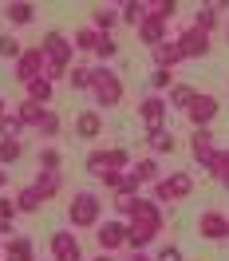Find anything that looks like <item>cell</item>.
<instances>
[{"label": "cell", "mask_w": 229, "mask_h": 261, "mask_svg": "<svg viewBox=\"0 0 229 261\" xmlns=\"http://www.w3.org/2000/svg\"><path fill=\"white\" fill-rule=\"evenodd\" d=\"M40 48H44V56H48V64L71 67V60H75V44H71L64 32H55V28H51V32H44Z\"/></svg>", "instance_id": "obj_5"}, {"label": "cell", "mask_w": 229, "mask_h": 261, "mask_svg": "<svg viewBox=\"0 0 229 261\" xmlns=\"http://www.w3.org/2000/svg\"><path fill=\"white\" fill-rule=\"evenodd\" d=\"M217 111H221V107H217V99H213V95H197L194 107L186 111V119H190V123H194V130H197V127H210L213 119H217Z\"/></svg>", "instance_id": "obj_13"}, {"label": "cell", "mask_w": 229, "mask_h": 261, "mask_svg": "<svg viewBox=\"0 0 229 261\" xmlns=\"http://www.w3.org/2000/svg\"><path fill=\"white\" fill-rule=\"evenodd\" d=\"M138 186H142V182H138V174H134V170H123V182H119V190H127V194H138Z\"/></svg>", "instance_id": "obj_45"}, {"label": "cell", "mask_w": 229, "mask_h": 261, "mask_svg": "<svg viewBox=\"0 0 229 261\" xmlns=\"http://www.w3.org/2000/svg\"><path fill=\"white\" fill-rule=\"evenodd\" d=\"M16 257H32V242L24 233H12L8 245H4V261H16Z\"/></svg>", "instance_id": "obj_28"}, {"label": "cell", "mask_w": 229, "mask_h": 261, "mask_svg": "<svg viewBox=\"0 0 229 261\" xmlns=\"http://www.w3.org/2000/svg\"><path fill=\"white\" fill-rule=\"evenodd\" d=\"M83 166H87V174H103V170H107V150H91V154H87V159H83Z\"/></svg>", "instance_id": "obj_40"}, {"label": "cell", "mask_w": 229, "mask_h": 261, "mask_svg": "<svg viewBox=\"0 0 229 261\" xmlns=\"http://www.w3.org/2000/svg\"><path fill=\"white\" fill-rule=\"evenodd\" d=\"M174 40H178V48H182L186 60H206V56H210V32H202V28H194V24L182 28Z\"/></svg>", "instance_id": "obj_6"}, {"label": "cell", "mask_w": 229, "mask_h": 261, "mask_svg": "<svg viewBox=\"0 0 229 261\" xmlns=\"http://www.w3.org/2000/svg\"><path fill=\"white\" fill-rule=\"evenodd\" d=\"M95 56L103 60V64H107V60H114V56H119V44H114L111 36H99V44H95Z\"/></svg>", "instance_id": "obj_42"}, {"label": "cell", "mask_w": 229, "mask_h": 261, "mask_svg": "<svg viewBox=\"0 0 229 261\" xmlns=\"http://www.w3.org/2000/svg\"><path fill=\"white\" fill-rule=\"evenodd\" d=\"M194 194V174L190 170H170V178H158L154 182V202H186Z\"/></svg>", "instance_id": "obj_3"}, {"label": "cell", "mask_w": 229, "mask_h": 261, "mask_svg": "<svg viewBox=\"0 0 229 261\" xmlns=\"http://www.w3.org/2000/svg\"><path fill=\"white\" fill-rule=\"evenodd\" d=\"M150 60H154V67H162V71H174V67L186 60L178 48V40H166V44H158V48L150 51Z\"/></svg>", "instance_id": "obj_14"}, {"label": "cell", "mask_w": 229, "mask_h": 261, "mask_svg": "<svg viewBox=\"0 0 229 261\" xmlns=\"http://www.w3.org/2000/svg\"><path fill=\"white\" fill-rule=\"evenodd\" d=\"M12 111H16V119L24 123V127H40L44 115H48V107H40V103H32V99H20Z\"/></svg>", "instance_id": "obj_18"}, {"label": "cell", "mask_w": 229, "mask_h": 261, "mask_svg": "<svg viewBox=\"0 0 229 261\" xmlns=\"http://www.w3.org/2000/svg\"><path fill=\"white\" fill-rule=\"evenodd\" d=\"M197 99V87H190V83H174L170 87V99H166V107H178V111H190Z\"/></svg>", "instance_id": "obj_23"}, {"label": "cell", "mask_w": 229, "mask_h": 261, "mask_svg": "<svg viewBox=\"0 0 229 261\" xmlns=\"http://www.w3.org/2000/svg\"><path fill=\"white\" fill-rule=\"evenodd\" d=\"M127 261H154V257H147L142 249H134V253H131V257H127Z\"/></svg>", "instance_id": "obj_48"}, {"label": "cell", "mask_w": 229, "mask_h": 261, "mask_svg": "<svg viewBox=\"0 0 229 261\" xmlns=\"http://www.w3.org/2000/svg\"><path fill=\"white\" fill-rule=\"evenodd\" d=\"M206 170H210L213 178L221 182V178H229V150H217V154H213V163L206 166Z\"/></svg>", "instance_id": "obj_38"}, {"label": "cell", "mask_w": 229, "mask_h": 261, "mask_svg": "<svg viewBox=\"0 0 229 261\" xmlns=\"http://www.w3.org/2000/svg\"><path fill=\"white\" fill-rule=\"evenodd\" d=\"M166 28H170V24H162V20L147 16L142 24H138V40H142V44H147V48L154 51L158 44H166V40H170V36H166Z\"/></svg>", "instance_id": "obj_15"}, {"label": "cell", "mask_w": 229, "mask_h": 261, "mask_svg": "<svg viewBox=\"0 0 229 261\" xmlns=\"http://www.w3.org/2000/svg\"><path fill=\"white\" fill-rule=\"evenodd\" d=\"M95 242L103 253H114L127 245V222H99L95 226Z\"/></svg>", "instance_id": "obj_8"}, {"label": "cell", "mask_w": 229, "mask_h": 261, "mask_svg": "<svg viewBox=\"0 0 229 261\" xmlns=\"http://www.w3.org/2000/svg\"><path fill=\"white\" fill-rule=\"evenodd\" d=\"M20 154H24V143H20V139H0V166L20 163Z\"/></svg>", "instance_id": "obj_30"}, {"label": "cell", "mask_w": 229, "mask_h": 261, "mask_svg": "<svg viewBox=\"0 0 229 261\" xmlns=\"http://www.w3.org/2000/svg\"><path fill=\"white\" fill-rule=\"evenodd\" d=\"M138 198H142V194H127V190H114V202H111V206H114V214H119V218H131V214H134V202H138Z\"/></svg>", "instance_id": "obj_31"}, {"label": "cell", "mask_w": 229, "mask_h": 261, "mask_svg": "<svg viewBox=\"0 0 229 261\" xmlns=\"http://www.w3.org/2000/svg\"><path fill=\"white\" fill-rule=\"evenodd\" d=\"M103 135V115L99 111H79L75 115V139H99Z\"/></svg>", "instance_id": "obj_16"}, {"label": "cell", "mask_w": 229, "mask_h": 261, "mask_svg": "<svg viewBox=\"0 0 229 261\" xmlns=\"http://www.w3.org/2000/svg\"><path fill=\"white\" fill-rule=\"evenodd\" d=\"M4 186H8V170H0V190H4Z\"/></svg>", "instance_id": "obj_50"}, {"label": "cell", "mask_w": 229, "mask_h": 261, "mask_svg": "<svg viewBox=\"0 0 229 261\" xmlns=\"http://www.w3.org/2000/svg\"><path fill=\"white\" fill-rule=\"evenodd\" d=\"M194 28H202V32H213V28H217V12H213L210 4H202L194 12Z\"/></svg>", "instance_id": "obj_35"}, {"label": "cell", "mask_w": 229, "mask_h": 261, "mask_svg": "<svg viewBox=\"0 0 229 261\" xmlns=\"http://www.w3.org/2000/svg\"><path fill=\"white\" fill-rule=\"evenodd\" d=\"M60 166H64V154H60L55 147L40 150V170H60Z\"/></svg>", "instance_id": "obj_41"}, {"label": "cell", "mask_w": 229, "mask_h": 261, "mask_svg": "<svg viewBox=\"0 0 229 261\" xmlns=\"http://www.w3.org/2000/svg\"><path fill=\"white\" fill-rule=\"evenodd\" d=\"M154 261H182V249H178V245H166V249H162Z\"/></svg>", "instance_id": "obj_47"}, {"label": "cell", "mask_w": 229, "mask_h": 261, "mask_svg": "<svg viewBox=\"0 0 229 261\" xmlns=\"http://www.w3.org/2000/svg\"><path fill=\"white\" fill-rule=\"evenodd\" d=\"M131 218H138V222H150V226H166L162 206H158V202H150V198H138V202H134V214H131Z\"/></svg>", "instance_id": "obj_22"}, {"label": "cell", "mask_w": 229, "mask_h": 261, "mask_svg": "<svg viewBox=\"0 0 229 261\" xmlns=\"http://www.w3.org/2000/svg\"><path fill=\"white\" fill-rule=\"evenodd\" d=\"M20 56H24V44H20L12 32H0V60H12V64H16Z\"/></svg>", "instance_id": "obj_29"}, {"label": "cell", "mask_w": 229, "mask_h": 261, "mask_svg": "<svg viewBox=\"0 0 229 261\" xmlns=\"http://www.w3.org/2000/svg\"><path fill=\"white\" fill-rule=\"evenodd\" d=\"M147 143H150V150H154V154H174V150H178V143H174V135H170V130H147Z\"/></svg>", "instance_id": "obj_25"}, {"label": "cell", "mask_w": 229, "mask_h": 261, "mask_svg": "<svg viewBox=\"0 0 229 261\" xmlns=\"http://www.w3.org/2000/svg\"><path fill=\"white\" fill-rule=\"evenodd\" d=\"M162 233V226H150V222H138V218H127V245L131 249H147L154 238Z\"/></svg>", "instance_id": "obj_12"}, {"label": "cell", "mask_w": 229, "mask_h": 261, "mask_svg": "<svg viewBox=\"0 0 229 261\" xmlns=\"http://www.w3.org/2000/svg\"><path fill=\"white\" fill-rule=\"evenodd\" d=\"M131 170L138 174V182H158L162 174H158V163L154 159H138V163H131Z\"/></svg>", "instance_id": "obj_32"}, {"label": "cell", "mask_w": 229, "mask_h": 261, "mask_svg": "<svg viewBox=\"0 0 229 261\" xmlns=\"http://www.w3.org/2000/svg\"><path fill=\"white\" fill-rule=\"evenodd\" d=\"M67 222L75 229H95L103 222V198L91 194V190H79L71 198V206H67Z\"/></svg>", "instance_id": "obj_1"}, {"label": "cell", "mask_w": 229, "mask_h": 261, "mask_svg": "<svg viewBox=\"0 0 229 261\" xmlns=\"http://www.w3.org/2000/svg\"><path fill=\"white\" fill-rule=\"evenodd\" d=\"M20 214V206H16V198H4L0 194V222H12V218H16Z\"/></svg>", "instance_id": "obj_44"}, {"label": "cell", "mask_w": 229, "mask_h": 261, "mask_svg": "<svg viewBox=\"0 0 229 261\" xmlns=\"http://www.w3.org/2000/svg\"><path fill=\"white\" fill-rule=\"evenodd\" d=\"M51 95H55V83H48L44 75L32 80V83H24V99H32V103H40V107H48Z\"/></svg>", "instance_id": "obj_20"}, {"label": "cell", "mask_w": 229, "mask_h": 261, "mask_svg": "<svg viewBox=\"0 0 229 261\" xmlns=\"http://www.w3.org/2000/svg\"><path fill=\"white\" fill-rule=\"evenodd\" d=\"M4 16L12 20L16 28H24V24L36 20V4H28V0H8V4H4Z\"/></svg>", "instance_id": "obj_17"}, {"label": "cell", "mask_w": 229, "mask_h": 261, "mask_svg": "<svg viewBox=\"0 0 229 261\" xmlns=\"http://www.w3.org/2000/svg\"><path fill=\"white\" fill-rule=\"evenodd\" d=\"M91 261H119L114 253H99V257H91Z\"/></svg>", "instance_id": "obj_49"}, {"label": "cell", "mask_w": 229, "mask_h": 261, "mask_svg": "<svg viewBox=\"0 0 229 261\" xmlns=\"http://www.w3.org/2000/svg\"><path fill=\"white\" fill-rule=\"evenodd\" d=\"M150 87H154V95H162L174 87V71H162V67H154V75H150Z\"/></svg>", "instance_id": "obj_39"}, {"label": "cell", "mask_w": 229, "mask_h": 261, "mask_svg": "<svg viewBox=\"0 0 229 261\" xmlns=\"http://www.w3.org/2000/svg\"><path fill=\"white\" fill-rule=\"evenodd\" d=\"M20 130H24V123L16 119V111H8L0 119V139H20Z\"/></svg>", "instance_id": "obj_37"}, {"label": "cell", "mask_w": 229, "mask_h": 261, "mask_svg": "<svg viewBox=\"0 0 229 261\" xmlns=\"http://www.w3.org/2000/svg\"><path fill=\"white\" fill-rule=\"evenodd\" d=\"M44 67H48V56H44L40 44H32V48H24V56L12 64V75H16V83L24 87V83L40 80V75H44Z\"/></svg>", "instance_id": "obj_4"}, {"label": "cell", "mask_w": 229, "mask_h": 261, "mask_svg": "<svg viewBox=\"0 0 229 261\" xmlns=\"http://www.w3.org/2000/svg\"><path fill=\"white\" fill-rule=\"evenodd\" d=\"M107 170H131V150L127 147H111L107 150Z\"/></svg>", "instance_id": "obj_34"}, {"label": "cell", "mask_w": 229, "mask_h": 261, "mask_svg": "<svg viewBox=\"0 0 229 261\" xmlns=\"http://www.w3.org/2000/svg\"><path fill=\"white\" fill-rule=\"evenodd\" d=\"M48 245H51V257L55 261H83V245L71 229H55Z\"/></svg>", "instance_id": "obj_7"}, {"label": "cell", "mask_w": 229, "mask_h": 261, "mask_svg": "<svg viewBox=\"0 0 229 261\" xmlns=\"http://www.w3.org/2000/svg\"><path fill=\"white\" fill-rule=\"evenodd\" d=\"M114 24H119V12H114V8H107V4H95V8H91V28H95L99 36H111Z\"/></svg>", "instance_id": "obj_21"}, {"label": "cell", "mask_w": 229, "mask_h": 261, "mask_svg": "<svg viewBox=\"0 0 229 261\" xmlns=\"http://www.w3.org/2000/svg\"><path fill=\"white\" fill-rule=\"evenodd\" d=\"M91 80H95V75H91V67H71V71H67V83H71V87H75V91H91Z\"/></svg>", "instance_id": "obj_33"}, {"label": "cell", "mask_w": 229, "mask_h": 261, "mask_svg": "<svg viewBox=\"0 0 229 261\" xmlns=\"http://www.w3.org/2000/svg\"><path fill=\"white\" fill-rule=\"evenodd\" d=\"M119 20H123V24H131L134 32H138V24L147 20V0H127V4L119 8Z\"/></svg>", "instance_id": "obj_24"}, {"label": "cell", "mask_w": 229, "mask_h": 261, "mask_svg": "<svg viewBox=\"0 0 229 261\" xmlns=\"http://www.w3.org/2000/svg\"><path fill=\"white\" fill-rule=\"evenodd\" d=\"M16 261H36V257H16Z\"/></svg>", "instance_id": "obj_52"}, {"label": "cell", "mask_w": 229, "mask_h": 261, "mask_svg": "<svg viewBox=\"0 0 229 261\" xmlns=\"http://www.w3.org/2000/svg\"><path fill=\"white\" fill-rule=\"evenodd\" d=\"M147 16L162 20V24H170V20L178 16V0H150L147 4Z\"/></svg>", "instance_id": "obj_27"}, {"label": "cell", "mask_w": 229, "mask_h": 261, "mask_svg": "<svg viewBox=\"0 0 229 261\" xmlns=\"http://www.w3.org/2000/svg\"><path fill=\"white\" fill-rule=\"evenodd\" d=\"M138 119L147 123V130H162L166 127V99L162 95H147L138 103Z\"/></svg>", "instance_id": "obj_10"}, {"label": "cell", "mask_w": 229, "mask_h": 261, "mask_svg": "<svg viewBox=\"0 0 229 261\" xmlns=\"http://www.w3.org/2000/svg\"><path fill=\"white\" fill-rule=\"evenodd\" d=\"M12 198H16L20 214H36L40 206H44V198H40V190H36V186H20V190H16Z\"/></svg>", "instance_id": "obj_26"}, {"label": "cell", "mask_w": 229, "mask_h": 261, "mask_svg": "<svg viewBox=\"0 0 229 261\" xmlns=\"http://www.w3.org/2000/svg\"><path fill=\"white\" fill-rule=\"evenodd\" d=\"M71 44H75V51H95V44H99V32H95V28H79Z\"/></svg>", "instance_id": "obj_36"}, {"label": "cell", "mask_w": 229, "mask_h": 261, "mask_svg": "<svg viewBox=\"0 0 229 261\" xmlns=\"http://www.w3.org/2000/svg\"><path fill=\"white\" fill-rule=\"evenodd\" d=\"M197 238H206V242H225L229 238V218L217 210H206L197 218Z\"/></svg>", "instance_id": "obj_9"}, {"label": "cell", "mask_w": 229, "mask_h": 261, "mask_svg": "<svg viewBox=\"0 0 229 261\" xmlns=\"http://www.w3.org/2000/svg\"><path fill=\"white\" fill-rule=\"evenodd\" d=\"M36 130H40L44 139H55V135H60V115H55V111H48V115H44V123H40Z\"/></svg>", "instance_id": "obj_43"}, {"label": "cell", "mask_w": 229, "mask_h": 261, "mask_svg": "<svg viewBox=\"0 0 229 261\" xmlns=\"http://www.w3.org/2000/svg\"><path fill=\"white\" fill-rule=\"evenodd\" d=\"M190 154H194L202 166H210V163H213L217 143H213V130H210V127H197L194 135H190Z\"/></svg>", "instance_id": "obj_11"}, {"label": "cell", "mask_w": 229, "mask_h": 261, "mask_svg": "<svg viewBox=\"0 0 229 261\" xmlns=\"http://www.w3.org/2000/svg\"><path fill=\"white\" fill-rule=\"evenodd\" d=\"M99 182H103L107 190H119V182H123V170H103V174H99Z\"/></svg>", "instance_id": "obj_46"}, {"label": "cell", "mask_w": 229, "mask_h": 261, "mask_svg": "<svg viewBox=\"0 0 229 261\" xmlns=\"http://www.w3.org/2000/svg\"><path fill=\"white\" fill-rule=\"evenodd\" d=\"M225 36H229V32H225Z\"/></svg>", "instance_id": "obj_53"}, {"label": "cell", "mask_w": 229, "mask_h": 261, "mask_svg": "<svg viewBox=\"0 0 229 261\" xmlns=\"http://www.w3.org/2000/svg\"><path fill=\"white\" fill-rule=\"evenodd\" d=\"M91 95H95L99 107H119L123 103V80H119V71H111V67H91Z\"/></svg>", "instance_id": "obj_2"}, {"label": "cell", "mask_w": 229, "mask_h": 261, "mask_svg": "<svg viewBox=\"0 0 229 261\" xmlns=\"http://www.w3.org/2000/svg\"><path fill=\"white\" fill-rule=\"evenodd\" d=\"M32 186L40 190V198H44V202H51V198L60 194V186H64V178H60V170H40Z\"/></svg>", "instance_id": "obj_19"}, {"label": "cell", "mask_w": 229, "mask_h": 261, "mask_svg": "<svg viewBox=\"0 0 229 261\" xmlns=\"http://www.w3.org/2000/svg\"><path fill=\"white\" fill-rule=\"evenodd\" d=\"M12 111V107H8V103H4V99H0V119H4V115Z\"/></svg>", "instance_id": "obj_51"}]
</instances>
